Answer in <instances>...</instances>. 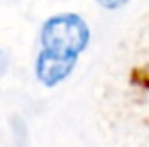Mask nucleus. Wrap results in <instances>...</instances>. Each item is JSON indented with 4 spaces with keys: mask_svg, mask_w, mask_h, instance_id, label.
Wrapping results in <instances>:
<instances>
[{
    "mask_svg": "<svg viewBox=\"0 0 149 147\" xmlns=\"http://www.w3.org/2000/svg\"><path fill=\"white\" fill-rule=\"evenodd\" d=\"M89 44V28L76 13H61L45 21L42 28L44 49L66 55H79Z\"/></svg>",
    "mask_w": 149,
    "mask_h": 147,
    "instance_id": "obj_1",
    "label": "nucleus"
},
{
    "mask_svg": "<svg viewBox=\"0 0 149 147\" xmlns=\"http://www.w3.org/2000/svg\"><path fill=\"white\" fill-rule=\"evenodd\" d=\"M76 60L77 55H66V53L44 49L36 60V76L45 87H53L72 74Z\"/></svg>",
    "mask_w": 149,
    "mask_h": 147,
    "instance_id": "obj_2",
    "label": "nucleus"
},
{
    "mask_svg": "<svg viewBox=\"0 0 149 147\" xmlns=\"http://www.w3.org/2000/svg\"><path fill=\"white\" fill-rule=\"evenodd\" d=\"M98 2H100L104 8H108V10H115V8L125 6L128 0H98Z\"/></svg>",
    "mask_w": 149,
    "mask_h": 147,
    "instance_id": "obj_3",
    "label": "nucleus"
}]
</instances>
